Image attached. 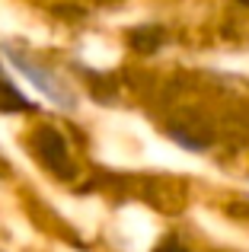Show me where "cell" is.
<instances>
[{"mask_svg": "<svg viewBox=\"0 0 249 252\" xmlns=\"http://www.w3.org/2000/svg\"><path fill=\"white\" fill-rule=\"evenodd\" d=\"M32 147H35L38 160L48 169H55L61 179L74 176V166H70V157H67V144H64V137L55 128H38L35 137H32Z\"/></svg>", "mask_w": 249, "mask_h": 252, "instance_id": "obj_1", "label": "cell"}, {"mask_svg": "<svg viewBox=\"0 0 249 252\" xmlns=\"http://www.w3.org/2000/svg\"><path fill=\"white\" fill-rule=\"evenodd\" d=\"M160 42H163V32L160 29H134L131 32V45H134L137 51H154V48H160Z\"/></svg>", "mask_w": 249, "mask_h": 252, "instance_id": "obj_2", "label": "cell"}, {"mask_svg": "<svg viewBox=\"0 0 249 252\" xmlns=\"http://www.w3.org/2000/svg\"><path fill=\"white\" fill-rule=\"evenodd\" d=\"M0 109H29V102H23L13 86H6L3 80H0Z\"/></svg>", "mask_w": 249, "mask_h": 252, "instance_id": "obj_3", "label": "cell"}, {"mask_svg": "<svg viewBox=\"0 0 249 252\" xmlns=\"http://www.w3.org/2000/svg\"><path fill=\"white\" fill-rule=\"evenodd\" d=\"M154 252H186V246H179L176 240H166V243H160Z\"/></svg>", "mask_w": 249, "mask_h": 252, "instance_id": "obj_4", "label": "cell"}, {"mask_svg": "<svg viewBox=\"0 0 249 252\" xmlns=\"http://www.w3.org/2000/svg\"><path fill=\"white\" fill-rule=\"evenodd\" d=\"M237 3H243V6H249V0H237Z\"/></svg>", "mask_w": 249, "mask_h": 252, "instance_id": "obj_5", "label": "cell"}]
</instances>
